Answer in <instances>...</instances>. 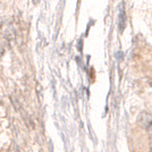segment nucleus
<instances>
[{"label":"nucleus","instance_id":"f257e3e1","mask_svg":"<svg viewBox=\"0 0 152 152\" xmlns=\"http://www.w3.org/2000/svg\"><path fill=\"white\" fill-rule=\"evenodd\" d=\"M137 123L140 126L144 128L145 131H150L152 128V115L146 111L141 113L137 117Z\"/></svg>","mask_w":152,"mask_h":152},{"label":"nucleus","instance_id":"f03ea898","mask_svg":"<svg viewBox=\"0 0 152 152\" xmlns=\"http://www.w3.org/2000/svg\"><path fill=\"white\" fill-rule=\"evenodd\" d=\"M125 25H126V16H125L124 7H121V13H119V30H121V32L124 31Z\"/></svg>","mask_w":152,"mask_h":152}]
</instances>
